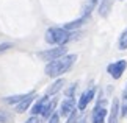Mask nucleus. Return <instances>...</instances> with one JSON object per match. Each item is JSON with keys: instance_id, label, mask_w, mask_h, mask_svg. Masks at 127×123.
Returning a JSON list of instances; mask_svg holds the SVG:
<instances>
[{"instance_id": "f257e3e1", "label": "nucleus", "mask_w": 127, "mask_h": 123, "mask_svg": "<svg viewBox=\"0 0 127 123\" xmlns=\"http://www.w3.org/2000/svg\"><path fill=\"white\" fill-rule=\"evenodd\" d=\"M75 61H77V55H69V53H67V55L58 58L55 61L47 62L44 72H46V75L50 76V78H61L64 73H67L72 67H74Z\"/></svg>"}, {"instance_id": "f03ea898", "label": "nucleus", "mask_w": 127, "mask_h": 123, "mask_svg": "<svg viewBox=\"0 0 127 123\" xmlns=\"http://www.w3.org/2000/svg\"><path fill=\"white\" fill-rule=\"evenodd\" d=\"M77 36H79V31H67L63 27H50L44 34V41L53 47H66V44Z\"/></svg>"}, {"instance_id": "7ed1b4c3", "label": "nucleus", "mask_w": 127, "mask_h": 123, "mask_svg": "<svg viewBox=\"0 0 127 123\" xmlns=\"http://www.w3.org/2000/svg\"><path fill=\"white\" fill-rule=\"evenodd\" d=\"M107 117H108V107H107V100L102 95H99L94 109L91 112V122L93 123H107Z\"/></svg>"}, {"instance_id": "20e7f679", "label": "nucleus", "mask_w": 127, "mask_h": 123, "mask_svg": "<svg viewBox=\"0 0 127 123\" xmlns=\"http://www.w3.org/2000/svg\"><path fill=\"white\" fill-rule=\"evenodd\" d=\"M96 93H97V87L96 86H91V87H88L86 90L82 92V95L79 97V100H77V111L83 112L88 107V105L96 98Z\"/></svg>"}, {"instance_id": "39448f33", "label": "nucleus", "mask_w": 127, "mask_h": 123, "mask_svg": "<svg viewBox=\"0 0 127 123\" xmlns=\"http://www.w3.org/2000/svg\"><path fill=\"white\" fill-rule=\"evenodd\" d=\"M64 55H67L66 47H53V48H47V50H42L38 53V56L46 62H52V61H55Z\"/></svg>"}, {"instance_id": "423d86ee", "label": "nucleus", "mask_w": 127, "mask_h": 123, "mask_svg": "<svg viewBox=\"0 0 127 123\" xmlns=\"http://www.w3.org/2000/svg\"><path fill=\"white\" fill-rule=\"evenodd\" d=\"M126 69H127V61L126 59H118V61H113L107 66V72H108V75L113 78V80H119V78L124 75Z\"/></svg>"}, {"instance_id": "0eeeda50", "label": "nucleus", "mask_w": 127, "mask_h": 123, "mask_svg": "<svg viewBox=\"0 0 127 123\" xmlns=\"http://www.w3.org/2000/svg\"><path fill=\"white\" fill-rule=\"evenodd\" d=\"M74 111H77V100L75 98H64L60 105V109H58V114L60 117H64L67 119Z\"/></svg>"}, {"instance_id": "6e6552de", "label": "nucleus", "mask_w": 127, "mask_h": 123, "mask_svg": "<svg viewBox=\"0 0 127 123\" xmlns=\"http://www.w3.org/2000/svg\"><path fill=\"white\" fill-rule=\"evenodd\" d=\"M35 98H36V92L32 90L30 93H28V97H25L19 105H16V112H17V114H24V112H27L32 107V105L35 103Z\"/></svg>"}, {"instance_id": "1a4fd4ad", "label": "nucleus", "mask_w": 127, "mask_h": 123, "mask_svg": "<svg viewBox=\"0 0 127 123\" xmlns=\"http://www.w3.org/2000/svg\"><path fill=\"white\" fill-rule=\"evenodd\" d=\"M49 100H50V97H49V95L39 97V98H38V100L32 105V107H30V114H32V115L41 117V114H42V111H44V107H46V105H47Z\"/></svg>"}, {"instance_id": "9d476101", "label": "nucleus", "mask_w": 127, "mask_h": 123, "mask_svg": "<svg viewBox=\"0 0 127 123\" xmlns=\"http://www.w3.org/2000/svg\"><path fill=\"white\" fill-rule=\"evenodd\" d=\"M119 114H121L119 98H115L113 103H111L110 111H108V119H107V123H119Z\"/></svg>"}, {"instance_id": "9b49d317", "label": "nucleus", "mask_w": 127, "mask_h": 123, "mask_svg": "<svg viewBox=\"0 0 127 123\" xmlns=\"http://www.w3.org/2000/svg\"><path fill=\"white\" fill-rule=\"evenodd\" d=\"M63 86H64V80H63V78H57V80L50 84V87L47 89V93H46V95H49V97H55L57 93L63 89Z\"/></svg>"}, {"instance_id": "f8f14e48", "label": "nucleus", "mask_w": 127, "mask_h": 123, "mask_svg": "<svg viewBox=\"0 0 127 123\" xmlns=\"http://www.w3.org/2000/svg\"><path fill=\"white\" fill-rule=\"evenodd\" d=\"M88 20L86 17H83V16H80L79 19H75V20H72V22H67V23H64V25H63V28H64V30H67V31H77L79 30V28L83 25V23Z\"/></svg>"}, {"instance_id": "ddd939ff", "label": "nucleus", "mask_w": 127, "mask_h": 123, "mask_svg": "<svg viewBox=\"0 0 127 123\" xmlns=\"http://www.w3.org/2000/svg\"><path fill=\"white\" fill-rule=\"evenodd\" d=\"M57 98H50V100L47 101V105H46V107H44V111H42V114H41V119H49L53 112H57L55 109H57Z\"/></svg>"}, {"instance_id": "4468645a", "label": "nucleus", "mask_w": 127, "mask_h": 123, "mask_svg": "<svg viewBox=\"0 0 127 123\" xmlns=\"http://www.w3.org/2000/svg\"><path fill=\"white\" fill-rule=\"evenodd\" d=\"M28 93H30V92H27V93H17V95H8V97L3 98V101L6 103V105H11V106L14 105V106H16V105H19V103H21L25 97H28Z\"/></svg>"}, {"instance_id": "2eb2a0df", "label": "nucleus", "mask_w": 127, "mask_h": 123, "mask_svg": "<svg viewBox=\"0 0 127 123\" xmlns=\"http://www.w3.org/2000/svg\"><path fill=\"white\" fill-rule=\"evenodd\" d=\"M111 9V0H100L99 6H97V11H99L100 17H107Z\"/></svg>"}, {"instance_id": "dca6fc26", "label": "nucleus", "mask_w": 127, "mask_h": 123, "mask_svg": "<svg viewBox=\"0 0 127 123\" xmlns=\"http://www.w3.org/2000/svg\"><path fill=\"white\" fill-rule=\"evenodd\" d=\"M119 106H121V115L127 117V84H126L124 90H123V97H121Z\"/></svg>"}, {"instance_id": "f3484780", "label": "nucleus", "mask_w": 127, "mask_h": 123, "mask_svg": "<svg viewBox=\"0 0 127 123\" xmlns=\"http://www.w3.org/2000/svg\"><path fill=\"white\" fill-rule=\"evenodd\" d=\"M118 48H119V50H127V28L119 34V39H118Z\"/></svg>"}, {"instance_id": "a211bd4d", "label": "nucleus", "mask_w": 127, "mask_h": 123, "mask_svg": "<svg viewBox=\"0 0 127 123\" xmlns=\"http://www.w3.org/2000/svg\"><path fill=\"white\" fill-rule=\"evenodd\" d=\"M75 90H77V84L74 83V84H71V87H67V89H66V92H64L66 98H75V97H74Z\"/></svg>"}, {"instance_id": "6ab92c4d", "label": "nucleus", "mask_w": 127, "mask_h": 123, "mask_svg": "<svg viewBox=\"0 0 127 123\" xmlns=\"http://www.w3.org/2000/svg\"><path fill=\"white\" fill-rule=\"evenodd\" d=\"M13 47H14L13 42H2V44H0V55L5 53V52H8L9 48H13Z\"/></svg>"}, {"instance_id": "aec40b11", "label": "nucleus", "mask_w": 127, "mask_h": 123, "mask_svg": "<svg viewBox=\"0 0 127 123\" xmlns=\"http://www.w3.org/2000/svg\"><path fill=\"white\" fill-rule=\"evenodd\" d=\"M9 122V114L6 111L0 109V123H8Z\"/></svg>"}, {"instance_id": "412c9836", "label": "nucleus", "mask_w": 127, "mask_h": 123, "mask_svg": "<svg viewBox=\"0 0 127 123\" xmlns=\"http://www.w3.org/2000/svg\"><path fill=\"white\" fill-rule=\"evenodd\" d=\"M60 119H61L60 114H58V112H53V114L47 119V120H49L47 123H60Z\"/></svg>"}, {"instance_id": "4be33fe9", "label": "nucleus", "mask_w": 127, "mask_h": 123, "mask_svg": "<svg viewBox=\"0 0 127 123\" xmlns=\"http://www.w3.org/2000/svg\"><path fill=\"white\" fill-rule=\"evenodd\" d=\"M25 123H39V117H38V115H30Z\"/></svg>"}, {"instance_id": "5701e85b", "label": "nucleus", "mask_w": 127, "mask_h": 123, "mask_svg": "<svg viewBox=\"0 0 127 123\" xmlns=\"http://www.w3.org/2000/svg\"><path fill=\"white\" fill-rule=\"evenodd\" d=\"M94 2H96V3H97V2H99V0H94Z\"/></svg>"}, {"instance_id": "b1692460", "label": "nucleus", "mask_w": 127, "mask_h": 123, "mask_svg": "<svg viewBox=\"0 0 127 123\" xmlns=\"http://www.w3.org/2000/svg\"><path fill=\"white\" fill-rule=\"evenodd\" d=\"M119 2H124V0H119Z\"/></svg>"}, {"instance_id": "393cba45", "label": "nucleus", "mask_w": 127, "mask_h": 123, "mask_svg": "<svg viewBox=\"0 0 127 123\" xmlns=\"http://www.w3.org/2000/svg\"><path fill=\"white\" fill-rule=\"evenodd\" d=\"M83 123H86V122H83Z\"/></svg>"}]
</instances>
